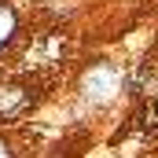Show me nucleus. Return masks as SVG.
I'll return each mask as SVG.
<instances>
[{"mask_svg":"<svg viewBox=\"0 0 158 158\" xmlns=\"http://www.w3.org/2000/svg\"><path fill=\"white\" fill-rule=\"evenodd\" d=\"M26 107H30V88H26V85H19V81L0 85V118L4 121L19 118Z\"/></svg>","mask_w":158,"mask_h":158,"instance_id":"obj_1","label":"nucleus"},{"mask_svg":"<svg viewBox=\"0 0 158 158\" xmlns=\"http://www.w3.org/2000/svg\"><path fill=\"white\" fill-rule=\"evenodd\" d=\"M19 33V11L11 4H0V48H7Z\"/></svg>","mask_w":158,"mask_h":158,"instance_id":"obj_2","label":"nucleus"},{"mask_svg":"<svg viewBox=\"0 0 158 158\" xmlns=\"http://www.w3.org/2000/svg\"><path fill=\"white\" fill-rule=\"evenodd\" d=\"M0 158H11V147H7L4 140H0Z\"/></svg>","mask_w":158,"mask_h":158,"instance_id":"obj_3","label":"nucleus"},{"mask_svg":"<svg viewBox=\"0 0 158 158\" xmlns=\"http://www.w3.org/2000/svg\"><path fill=\"white\" fill-rule=\"evenodd\" d=\"M155 121H158V99H155Z\"/></svg>","mask_w":158,"mask_h":158,"instance_id":"obj_4","label":"nucleus"}]
</instances>
